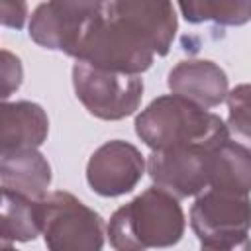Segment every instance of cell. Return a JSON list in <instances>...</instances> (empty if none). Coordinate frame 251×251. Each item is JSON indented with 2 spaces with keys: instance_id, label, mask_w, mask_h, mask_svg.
Instances as JSON below:
<instances>
[{
  "instance_id": "20",
  "label": "cell",
  "mask_w": 251,
  "mask_h": 251,
  "mask_svg": "<svg viewBox=\"0 0 251 251\" xmlns=\"http://www.w3.org/2000/svg\"><path fill=\"white\" fill-rule=\"evenodd\" d=\"M2 251H18L16 247H12L10 243H6V245H2Z\"/></svg>"
},
{
  "instance_id": "6",
  "label": "cell",
  "mask_w": 251,
  "mask_h": 251,
  "mask_svg": "<svg viewBox=\"0 0 251 251\" xmlns=\"http://www.w3.org/2000/svg\"><path fill=\"white\" fill-rule=\"evenodd\" d=\"M222 141L151 151L147 157V173L153 184L178 200L202 194L210 186L212 155Z\"/></svg>"
},
{
  "instance_id": "4",
  "label": "cell",
  "mask_w": 251,
  "mask_h": 251,
  "mask_svg": "<svg viewBox=\"0 0 251 251\" xmlns=\"http://www.w3.org/2000/svg\"><path fill=\"white\" fill-rule=\"evenodd\" d=\"M41 233L49 251H102L106 224L75 194L55 190L41 200Z\"/></svg>"
},
{
  "instance_id": "11",
  "label": "cell",
  "mask_w": 251,
  "mask_h": 251,
  "mask_svg": "<svg viewBox=\"0 0 251 251\" xmlns=\"http://www.w3.org/2000/svg\"><path fill=\"white\" fill-rule=\"evenodd\" d=\"M49 135L47 112L31 100L4 102L0 108V153L39 149Z\"/></svg>"
},
{
  "instance_id": "16",
  "label": "cell",
  "mask_w": 251,
  "mask_h": 251,
  "mask_svg": "<svg viewBox=\"0 0 251 251\" xmlns=\"http://www.w3.org/2000/svg\"><path fill=\"white\" fill-rule=\"evenodd\" d=\"M227 133L229 137L251 151V82L237 84L227 94Z\"/></svg>"
},
{
  "instance_id": "12",
  "label": "cell",
  "mask_w": 251,
  "mask_h": 251,
  "mask_svg": "<svg viewBox=\"0 0 251 251\" xmlns=\"http://www.w3.org/2000/svg\"><path fill=\"white\" fill-rule=\"evenodd\" d=\"M0 182L2 192L41 202L51 184V165L39 149L0 153Z\"/></svg>"
},
{
  "instance_id": "2",
  "label": "cell",
  "mask_w": 251,
  "mask_h": 251,
  "mask_svg": "<svg viewBox=\"0 0 251 251\" xmlns=\"http://www.w3.org/2000/svg\"><path fill=\"white\" fill-rule=\"evenodd\" d=\"M184 229L178 198L151 186L112 214L106 233L114 251H147L176 245Z\"/></svg>"
},
{
  "instance_id": "17",
  "label": "cell",
  "mask_w": 251,
  "mask_h": 251,
  "mask_svg": "<svg viewBox=\"0 0 251 251\" xmlns=\"http://www.w3.org/2000/svg\"><path fill=\"white\" fill-rule=\"evenodd\" d=\"M2 61H0V76H2V100L8 102V98L22 86L24 80V67L18 55H14L8 49H2Z\"/></svg>"
},
{
  "instance_id": "7",
  "label": "cell",
  "mask_w": 251,
  "mask_h": 251,
  "mask_svg": "<svg viewBox=\"0 0 251 251\" xmlns=\"http://www.w3.org/2000/svg\"><path fill=\"white\" fill-rule=\"evenodd\" d=\"M100 8L102 2H41L29 16V37L43 49L75 57Z\"/></svg>"
},
{
  "instance_id": "5",
  "label": "cell",
  "mask_w": 251,
  "mask_h": 251,
  "mask_svg": "<svg viewBox=\"0 0 251 251\" xmlns=\"http://www.w3.org/2000/svg\"><path fill=\"white\" fill-rule=\"evenodd\" d=\"M73 88L78 102L98 120L118 122L137 112L143 98V78L122 75L76 61Z\"/></svg>"
},
{
  "instance_id": "15",
  "label": "cell",
  "mask_w": 251,
  "mask_h": 251,
  "mask_svg": "<svg viewBox=\"0 0 251 251\" xmlns=\"http://www.w3.org/2000/svg\"><path fill=\"white\" fill-rule=\"evenodd\" d=\"M178 10L190 24L214 22L220 25H243L251 20V0H192Z\"/></svg>"
},
{
  "instance_id": "13",
  "label": "cell",
  "mask_w": 251,
  "mask_h": 251,
  "mask_svg": "<svg viewBox=\"0 0 251 251\" xmlns=\"http://www.w3.org/2000/svg\"><path fill=\"white\" fill-rule=\"evenodd\" d=\"M208 188H224L241 194H251V151L224 139L212 155V175Z\"/></svg>"
},
{
  "instance_id": "9",
  "label": "cell",
  "mask_w": 251,
  "mask_h": 251,
  "mask_svg": "<svg viewBox=\"0 0 251 251\" xmlns=\"http://www.w3.org/2000/svg\"><path fill=\"white\" fill-rule=\"evenodd\" d=\"M190 227L200 241L249 233L251 196L224 188H206L190 208Z\"/></svg>"
},
{
  "instance_id": "14",
  "label": "cell",
  "mask_w": 251,
  "mask_h": 251,
  "mask_svg": "<svg viewBox=\"0 0 251 251\" xmlns=\"http://www.w3.org/2000/svg\"><path fill=\"white\" fill-rule=\"evenodd\" d=\"M41 233V202L2 192L0 235L2 245L12 241H33Z\"/></svg>"
},
{
  "instance_id": "3",
  "label": "cell",
  "mask_w": 251,
  "mask_h": 251,
  "mask_svg": "<svg viewBox=\"0 0 251 251\" xmlns=\"http://www.w3.org/2000/svg\"><path fill=\"white\" fill-rule=\"evenodd\" d=\"M135 133L151 151L206 145L229 137L226 122L186 98L163 94L135 118Z\"/></svg>"
},
{
  "instance_id": "8",
  "label": "cell",
  "mask_w": 251,
  "mask_h": 251,
  "mask_svg": "<svg viewBox=\"0 0 251 251\" xmlns=\"http://www.w3.org/2000/svg\"><path fill=\"white\" fill-rule=\"evenodd\" d=\"M145 169L147 161L133 143L110 139L90 155L86 182L98 196L116 198L131 192L139 184Z\"/></svg>"
},
{
  "instance_id": "18",
  "label": "cell",
  "mask_w": 251,
  "mask_h": 251,
  "mask_svg": "<svg viewBox=\"0 0 251 251\" xmlns=\"http://www.w3.org/2000/svg\"><path fill=\"white\" fill-rule=\"evenodd\" d=\"M200 251H251V237L249 233H241L204 239L200 241Z\"/></svg>"
},
{
  "instance_id": "10",
  "label": "cell",
  "mask_w": 251,
  "mask_h": 251,
  "mask_svg": "<svg viewBox=\"0 0 251 251\" xmlns=\"http://www.w3.org/2000/svg\"><path fill=\"white\" fill-rule=\"evenodd\" d=\"M171 94L190 100L200 108H216L227 100L229 82L226 71L208 59L178 61L167 76Z\"/></svg>"
},
{
  "instance_id": "19",
  "label": "cell",
  "mask_w": 251,
  "mask_h": 251,
  "mask_svg": "<svg viewBox=\"0 0 251 251\" xmlns=\"http://www.w3.org/2000/svg\"><path fill=\"white\" fill-rule=\"evenodd\" d=\"M25 18H27V4L25 2L4 0L0 4V22L4 27L20 29V27H24Z\"/></svg>"
},
{
  "instance_id": "1",
  "label": "cell",
  "mask_w": 251,
  "mask_h": 251,
  "mask_svg": "<svg viewBox=\"0 0 251 251\" xmlns=\"http://www.w3.org/2000/svg\"><path fill=\"white\" fill-rule=\"evenodd\" d=\"M155 47L149 35L127 14L122 0L102 2L98 16L88 25L75 59L92 67L139 76L151 69Z\"/></svg>"
}]
</instances>
